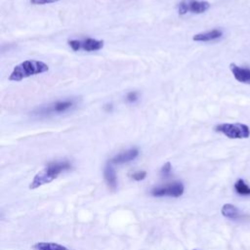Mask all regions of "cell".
<instances>
[{
	"label": "cell",
	"mask_w": 250,
	"mask_h": 250,
	"mask_svg": "<svg viewBox=\"0 0 250 250\" xmlns=\"http://www.w3.org/2000/svg\"><path fill=\"white\" fill-rule=\"evenodd\" d=\"M74 105V101L72 100H65V101H60L56 102L55 104L48 105L47 107H43L40 109V114H49V113H60L68 110Z\"/></svg>",
	"instance_id": "obj_7"
},
{
	"label": "cell",
	"mask_w": 250,
	"mask_h": 250,
	"mask_svg": "<svg viewBox=\"0 0 250 250\" xmlns=\"http://www.w3.org/2000/svg\"><path fill=\"white\" fill-rule=\"evenodd\" d=\"M184 191H185L184 185L180 182H174V183H169V184L154 187L150 190V193L152 196H155V197H163V196L179 197L184 193Z\"/></svg>",
	"instance_id": "obj_4"
},
{
	"label": "cell",
	"mask_w": 250,
	"mask_h": 250,
	"mask_svg": "<svg viewBox=\"0 0 250 250\" xmlns=\"http://www.w3.org/2000/svg\"><path fill=\"white\" fill-rule=\"evenodd\" d=\"M222 215L226 218L231 219V220H235V219H239L241 217L240 211L232 204L230 203H226L223 205L222 209H221Z\"/></svg>",
	"instance_id": "obj_12"
},
{
	"label": "cell",
	"mask_w": 250,
	"mask_h": 250,
	"mask_svg": "<svg viewBox=\"0 0 250 250\" xmlns=\"http://www.w3.org/2000/svg\"><path fill=\"white\" fill-rule=\"evenodd\" d=\"M223 36V32L221 29L215 28L209 31L205 32H200L196 33L192 36V40L196 42H208V41H213L221 38Z\"/></svg>",
	"instance_id": "obj_9"
},
{
	"label": "cell",
	"mask_w": 250,
	"mask_h": 250,
	"mask_svg": "<svg viewBox=\"0 0 250 250\" xmlns=\"http://www.w3.org/2000/svg\"><path fill=\"white\" fill-rule=\"evenodd\" d=\"M229 67H230V70H231L235 80H237L240 83L250 85V69L238 66L233 63H231L229 65Z\"/></svg>",
	"instance_id": "obj_10"
},
{
	"label": "cell",
	"mask_w": 250,
	"mask_h": 250,
	"mask_svg": "<svg viewBox=\"0 0 250 250\" xmlns=\"http://www.w3.org/2000/svg\"><path fill=\"white\" fill-rule=\"evenodd\" d=\"M210 8V3L204 0H184L177 6L178 14L181 16L191 14H202Z\"/></svg>",
	"instance_id": "obj_5"
},
{
	"label": "cell",
	"mask_w": 250,
	"mask_h": 250,
	"mask_svg": "<svg viewBox=\"0 0 250 250\" xmlns=\"http://www.w3.org/2000/svg\"><path fill=\"white\" fill-rule=\"evenodd\" d=\"M48 71L49 65L46 62L37 60H25L13 68L8 79L10 81L20 82L30 76L42 74Z\"/></svg>",
	"instance_id": "obj_2"
},
{
	"label": "cell",
	"mask_w": 250,
	"mask_h": 250,
	"mask_svg": "<svg viewBox=\"0 0 250 250\" xmlns=\"http://www.w3.org/2000/svg\"><path fill=\"white\" fill-rule=\"evenodd\" d=\"M234 190L237 194L242 196L250 195V187L244 182L243 179H238L234 183Z\"/></svg>",
	"instance_id": "obj_14"
},
{
	"label": "cell",
	"mask_w": 250,
	"mask_h": 250,
	"mask_svg": "<svg viewBox=\"0 0 250 250\" xmlns=\"http://www.w3.org/2000/svg\"><path fill=\"white\" fill-rule=\"evenodd\" d=\"M194 250H196V249H194Z\"/></svg>",
	"instance_id": "obj_19"
},
{
	"label": "cell",
	"mask_w": 250,
	"mask_h": 250,
	"mask_svg": "<svg viewBox=\"0 0 250 250\" xmlns=\"http://www.w3.org/2000/svg\"><path fill=\"white\" fill-rule=\"evenodd\" d=\"M146 171H137V172H135V173H133L131 175L132 179L137 181V182L143 181L146 178Z\"/></svg>",
	"instance_id": "obj_16"
},
{
	"label": "cell",
	"mask_w": 250,
	"mask_h": 250,
	"mask_svg": "<svg viewBox=\"0 0 250 250\" xmlns=\"http://www.w3.org/2000/svg\"><path fill=\"white\" fill-rule=\"evenodd\" d=\"M138 155H139V149L136 147H133L126 151H123V152H120V153L114 155L110 159L109 163H111V164L127 163V162H130V161L134 160L135 158H137Z\"/></svg>",
	"instance_id": "obj_8"
},
{
	"label": "cell",
	"mask_w": 250,
	"mask_h": 250,
	"mask_svg": "<svg viewBox=\"0 0 250 250\" xmlns=\"http://www.w3.org/2000/svg\"><path fill=\"white\" fill-rule=\"evenodd\" d=\"M171 171H172V165L170 162H166L162 167H161V170H160V174L164 177H167L171 174Z\"/></svg>",
	"instance_id": "obj_15"
},
{
	"label": "cell",
	"mask_w": 250,
	"mask_h": 250,
	"mask_svg": "<svg viewBox=\"0 0 250 250\" xmlns=\"http://www.w3.org/2000/svg\"><path fill=\"white\" fill-rule=\"evenodd\" d=\"M104 177L105 183L109 188L115 189L117 188V176H116L115 170L113 169L111 163L106 164L104 171Z\"/></svg>",
	"instance_id": "obj_11"
},
{
	"label": "cell",
	"mask_w": 250,
	"mask_h": 250,
	"mask_svg": "<svg viewBox=\"0 0 250 250\" xmlns=\"http://www.w3.org/2000/svg\"><path fill=\"white\" fill-rule=\"evenodd\" d=\"M58 1H61V0H29V2L32 5H46V4H51Z\"/></svg>",
	"instance_id": "obj_17"
},
{
	"label": "cell",
	"mask_w": 250,
	"mask_h": 250,
	"mask_svg": "<svg viewBox=\"0 0 250 250\" xmlns=\"http://www.w3.org/2000/svg\"><path fill=\"white\" fill-rule=\"evenodd\" d=\"M67 44L71 48V50L75 52L80 50H83L85 52H96L104 48V40H99L95 38H85L81 40L71 39L67 41Z\"/></svg>",
	"instance_id": "obj_6"
},
{
	"label": "cell",
	"mask_w": 250,
	"mask_h": 250,
	"mask_svg": "<svg viewBox=\"0 0 250 250\" xmlns=\"http://www.w3.org/2000/svg\"><path fill=\"white\" fill-rule=\"evenodd\" d=\"M70 168L71 164L66 160L50 162L49 164L46 165V167H44L33 177L29 185V188L35 189L46 184H49L56 180L63 171L69 170Z\"/></svg>",
	"instance_id": "obj_1"
},
{
	"label": "cell",
	"mask_w": 250,
	"mask_h": 250,
	"mask_svg": "<svg viewBox=\"0 0 250 250\" xmlns=\"http://www.w3.org/2000/svg\"><path fill=\"white\" fill-rule=\"evenodd\" d=\"M126 100L129 102V103H134L138 100V94L137 92H130L128 93V95L126 96Z\"/></svg>",
	"instance_id": "obj_18"
},
{
	"label": "cell",
	"mask_w": 250,
	"mask_h": 250,
	"mask_svg": "<svg viewBox=\"0 0 250 250\" xmlns=\"http://www.w3.org/2000/svg\"><path fill=\"white\" fill-rule=\"evenodd\" d=\"M34 250H70L67 247L55 242H37L33 245Z\"/></svg>",
	"instance_id": "obj_13"
},
{
	"label": "cell",
	"mask_w": 250,
	"mask_h": 250,
	"mask_svg": "<svg viewBox=\"0 0 250 250\" xmlns=\"http://www.w3.org/2000/svg\"><path fill=\"white\" fill-rule=\"evenodd\" d=\"M215 131L229 139H246L250 136V129L242 123H222L215 127Z\"/></svg>",
	"instance_id": "obj_3"
}]
</instances>
